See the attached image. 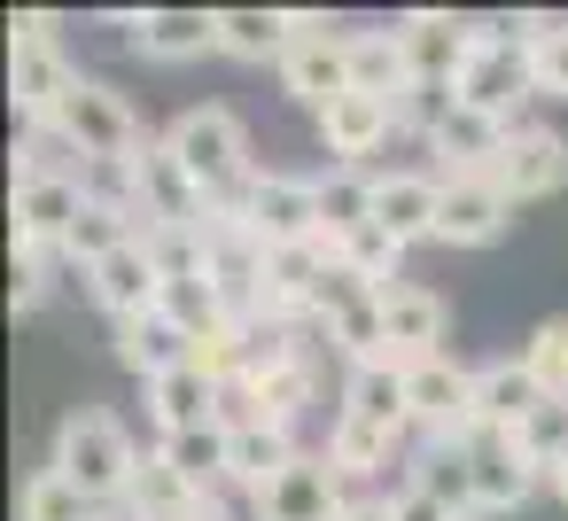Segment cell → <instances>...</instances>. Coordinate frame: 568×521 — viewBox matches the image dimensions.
<instances>
[{
    "instance_id": "cell-20",
    "label": "cell",
    "mask_w": 568,
    "mask_h": 521,
    "mask_svg": "<svg viewBox=\"0 0 568 521\" xmlns=\"http://www.w3.org/2000/svg\"><path fill=\"white\" fill-rule=\"evenodd\" d=\"M118 358H125L141 381H156V374H172V366L195 358V335H187L180 319H164V304H156V311H141V319H118Z\"/></svg>"
},
{
    "instance_id": "cell-15",
    "label": "cell",
    "mask_w": 568,
    "mask_h": 521,
    "mask_svg": "<svg viewBox=\"0 0 568 521\" xmlns=\"http://www.w3.org/2000/svg\"><path fill=\"white\" fill-rule=\"evenodd\" d=\"M467 459H475V513H514L521 498H529V482H537V467L514 451V436H498V428H475L467 436Z\"/></svg>"
},
{
    "instance_id": "cell-9",
    "label": "cell",
    "mask_w": 568,
    "mask_h": 521,
    "mask_svg": "<svg viewBox=\"0 0 568 521\" xmlns=\"http://www.w3.org/2000/svg\"><path fill=\"white\" fill-rule=\"evenodd\" d=\"M483 180H498V195H506V203L552 195V187L568 180V141H560V133H545V125H514V141L498 149V164H490Z\"/></svg>"
},
{
    "instance_id": "cell-29",
    "label": "cell",
    "mask_w": 568,
    "mask_h": 521,
    "mask_svg": "<svg viewBox=\"0 0 568 521\" xmlns=\"http://www.w3.org/2000/svg\"><path fill=\"white\" fill-rule=\"evenodd\" d=\"M413 490H428L436 505L475 521V459H467V443H428L420 467H413Z\"/></svg>"
},
{
    "instance_id": "cell-21",
    "label": "cell",
    "mask_w": 568,
    "mask_h": 521,
    "mask_svg": "<svg viewBox=\"0 0 568 521\" xmlns=\"http://www.w3.org/2000/svg\"><path fill=\"white\" fill-rule=\"evenodd\" d=\"M149 412H156L164 436H180V428H211V420H219V381L187 358V366H172V374L149 381Z\"/></svg>"
},
{
    "instance_id": "cell-17",
    "label": "cell",
    "mask_w": 568,
    "mask_h": 521,
    "mask_svg": "<svg viewBox=\"0 0 568 521\" xmlns=\"http://www.w3.org/2000/svg\"><path fill=\"white\" fill-rule=\"evenodd\" d=\"M436 211H444V172H389V180H374V226L382 234L420 242V234H436Z\"/></svg>"
},
{
    "instance_id": "cell-1",
    "label": "cell",
    "mask_w": 568,
    "mask_h": 521,
    "mask_svg": "<svg viewBox=\"0 0 568 521\" xmlns=\"http://www.w3.org/2000/svg\"><path fill=\"white\" fill-rule=\"evenodd\" d=\"M55 474H71L94 505H110V498L133 490L141 459H133V436H125L102 405H79V412H63V428H55Z\"/></svg>"
},
{
    "instance_id": "cell-39",
    "label": "cell",
    "mask_w": 568,
    "mask_h": 521,
    "mask_svg": "<svg viewBox=\"0 0 568 521\" xmlns=\"http://www.w3.org/2000/svg\"><path fill=\"white\" fill-rule=\"evenodd\" d=\"M521 366L537 374L545 397H568V319H545V327L521 343Z\"/></svg>"
},
{
    "instance_id": "cell-7",
    "label": "cell",
    "mask_w": 568,
    "mask_h": 521,
    "mask_svg": "<svg viewBox=\"0 0 568 521\" xmlns=\"http://www.w3.org/2000/svg\"><path fill=\"white\" fill-rule=\"evenodd\" d=\"M405 405H413V428H428V443H467L475 436V366H452V358L405 366Z\"/></svg>"
},
{
    "instance_id": "cell-18",
    "label": "cell",
    "mask_w": 568,
    "mask_h": 521,
    "mask_svg": "<svg viewBox=\"0 0 568 521\" xmlns=\"http://www.w3.org/2000/svg\"><path fill=\"white\" fill-rule=\"evenodd\" d=\"M382 335H389V366H420L444 358V304L428 288H382Z\"/></svg>"
},
{
    "instance_id": "cell-23",
    "label": "cell",
    "mask_w": 568,
    "mask_h": 521,
    "mask_svg": "<svg viewBox=\"0 0 568 521\" xmlns=\"http://www.w3.org/2000/svg\"><path fill=\"white\" fill-rule=\"evenodd\" d=\"M133 40H141V55H156V63H187V55L219 48V17H211V9H141Z\"/></svg>"
},
{
    "instance_id": "cell-2",
    "label": "cell",
    "mask_w": 568,
    "mask_h": 521,
    "mask_svg": "<svg viewBox=\"0 0 568 521\" xmlns=\"http://www.w3.org/2000/svg\"><path fill=\"white\" fill-rule=\"evenodd\" d=\"M164 149L180 156V172L219 203V195H242L257 172H250V141H242V118L234 110H219V102H203V110H180L172 118V133H164Z\"/></svg>"
},
{
    "instance_id": "cell-11",
    "label": "cell",
    "mask_w": 568,
    "mask_h": 521,
    "mask_svg": "<svg viewBox=\"0 0 568 521\" xmlns=\"http://www.w3.org/2000/svg\"><path fill=\"white\" fill-rule=\"evenodd\" d=\"M506 218H514V203L498 195V180H483V172H452V180H444V211H436V242L483 249V242L506 234Z\"/></svg>"
},
{
    "instance_id": "cell-27",
    "label": "cell",
    "mask_w": 568,
    "mask_h": 521,
    "mask_svg": "<svg viewBox=\"0 0 568 521\" xmlns=\"http://www.w3.org/2000/svg\"><path fill=\"white\" fill-rule=\"evenodd\" d=\"M405 86H413L405 40H397V32H351V94H382V102H397Z\"/></svg>"
},
{
    "instance_id": "cell-4",
    "label": "cell",
    "mask_w": 568,
    "mask_h": 521,
    "mask_svg": "<svg viewBox=\"0 0 568 521\" xmlns=\"http://www.w3.org/2000/svg\"><path fill=\"white\" fill-rule=\"evenodd\" d=\"M9 94L24 110V125H55L63 102L79 94V71L63 63L48 17H17V32H9Z\"/></svg>"
},
{
    "instance_id": "cell-45",
    "label": "cell",
    "mask_w": 568,
    "mask_h": 521,
    "mask_svg": "<svg viewBox=\"0 0 568 521\" xmlns=\"http://www.w3.org/2000/svg\"><path fill=\"white\" fill-rule=\"evenodd\" d=\"M552 490H560V505H568V459H560V467H552Z\"/></svg>"
},
{
    "instance_id": "cell-32",
    "label": "cell",
    "mask_w": 568,
    "mask_h": 521,
    "mask_svg": "<svg viewBox=\"0 0 568 521\" xmlns=\"http://www.w3.org/2000/svg\"><path fill=\"white\" fill-rule=\"evenodd\" d=\"M312 389H320V374H312V350L250 381V397H257V420H273V428H296V412L312 405Z\"/></svg>"
},
{
    "instance_id": "cell-5",
    "label": "cell",
    "mask_w": 568,
    "mask_h": 521,
    "mask_svg": "<svg viewBox=\"0 0 568 521\" xmlns=\"http://www.w3.org/2000/svg\"><path fill=\"white\" fill-rule=\"evenodd\" d=\"M281 86L296 102H312V110L343 102L351 94V32H335L327 17L296 9L288 17V55H281Z\"/></svg>"
},
{
    "instance_id": "cell-16",
    "label": "cell",
    "mask_w": 568,
    "mask_h": 521,
    "mask_svg": "<svg viewBox=\"0 0 568 521\" xmlns=\"http://www.w3.org/2000/svg\"><path fill=\"white\" fill-rule=\"evenodd\" d=\"M389 133H397V102H382V94H343V102L320 110V141H327V156H343L351 172H358V156H374Z\"/></svg>"
},
{
    "instance_id": "cell-36",
    "label": "cell",
    "mask_w": 568,
    "mask_h": 521,
    "mask_svg": "<svg viewBox=\"0 0 568 521\" xmlns=\"http://www.w3.org/2000/svg\"><path fill=\"white\" fill-rule=\"evenodd\" d=\"M24 521H102V505H94L71 474L40 467V474L24 482Z\"/></svg>"
},
{
    "instance_id": "cell-43",
    "label": "cell",
    "mask_w": 568,
    "mask_h": 521,
    "mask_svg": "<svg viewBox=\"0 0 568 521\" xmlns=\"http://www.w3.org/2000/svg\"><path fill=\"white\" fill-rule=\"evenodd\" d=\"M389 513H397V521H459L452 505H436V498H428V490H413V482L389 498Z\"/></svg>"
},
{
    "instance_id": "cell-26",
    "label": "cell",
    "mask_w": 568,
    "mask_h": 521,
    "mask_svg": "<svg viewBox=\"0 0 568 521\" xmlns=\"http://www.w3.org/2000/svg\"><path fill=\"white\" fill-rule=\"evenodd\" d=\"M203 498H211V490L180 482L164 459H141V474H133V490H125V521H195Z\"/></svg>"
},
{
    "instance_id": "cell-14",
    "label": "cell",
    "mask_w": 568,
    "mask_h": 521,
    "mask_svg": "<svg viewBox=\"0 0 568 521\" xmlns=\"http://www.w3.org/2000/svg\"><path fill=\"white\" fill-rule=\"evenodd\" d=\"M87 280H94V304H102L110 319H141V311H156V304H164V273H156L149 242H125V249H118V257H102Z\"/></svg>"
},
{
    "instance_id": "cell-22",
    "label": "cell",
    "mask_w": 568,
    "mask_h": 521,
    "mask_svg": "<svg viewBox=\"0 0 568 521\" xmlns=\"http://www.w3.org/2000/svg\"><path fill=\"white\" fill-rule=\"evenodd\" d=\"M506 141H514V125H498V118H483V110H467V102H459V110L436 125V141H428V149L444 156V180H452V172H490Z\"/></svg>"
},
{
    "instance_id": "cell-41",
    "label": "cell",
    "mask_w": 568,
    "mask_h": 521,
    "mask_svg": "<svg viewBox=\"0 0 568 521\" xmlns=\"http://www.w3.org/2000/svg\"><path fill=\"white\" fill-rule=\"evenodd\" d=\"M164 319H180L187 335H203V327L226 319V304H219V288L195 273V280H164Z\"/></svg>"
},
{
    "instance_id": "cell-35",
    "label": "cell",
    "mask_w": 568,
    "mask_h": 521,
    "mask_svg": "<svg viewBox=\"0 0 568 521\" xmlns=\"http://www.w3.org/2000/svg\"><path fill=\"white\" fill-rule=\"evenodd\" d=\"M514 451H521L537 474H552V467L568 459V397H545V405L514 428Z\"/></svg>"
},
{
    "instance_id": "cell-30",
    "label": "cell",
    "mask_w": 568,
    "mask_h": 521,
    "mask_svg": "<svg viewBox=\"0 0 568 521\" xmlns=\"http://www.w3.org/2000/svg\"><path fill=\"white\" fill-rule=\"evenodd\" d=\"M358 226H374V180H358L351 164H335V172L320 180V234L343 249Z\"/></svg>"
},
{
    "instance_id": "cell-19",
    "label": "cell",
    "mask_w": 568,
    "mask_h": 521,
    "mask_svg": "<svg viewBox=\"0 0 568 521\" xmlns=\"http://www.w3.org/2000/svg\"><path fill=\"white\" fill-rule=\"evenodd\" d=\"M537 405H545V389H537V374H529L521 358H490V366H475V428L514 436Z\"/></svg>"
},
{
    "instance_id": "cell-3",
    "label": "cell",
    "mask_w": 568,
    "mask_h": 521,
    "mask_svg": "<svg viewBox=\"0 0 568 521\" xmlns=\"http://www.w3.org/2000/svg\"><path fill=\"white\" fill-rule=\"evenodd\" d=\"M537 94V71H529V40L506 32V24H475V48H467V71H459V102L514 125V110Z\"/></svg>"
},
{
    "instance_id": "cell-33",
    "label": "cell",
    "mask_w": 568,
    "mask_h": 521,
    "mask_svg": "<svg viewBox=\"0 0 568 521\" xmlns=\"http://www.w3.org/2000/svg\"><path fill=\"white\" fill-rule=\"evenodd\" d=\"M514 32L529 40V71H537V94L568 102V17H529V24H514Z\"/></svg>"
},
{
    "instance_id": "cell-28",
    "label": "cell",
    "mask_w": 568,
    "mask_h": 521,
    "mask_svg": "<svg viewBox=\"0 0 568 521\" xmlns=\"http://www.w3.org/2000/svg\"><path fill=\"white\" fill-rule=\"evenodd\" d=\"M296 459H304V451L288 443V428L257 420V428H234V474H226V482H242V490L257 498V490H265L273 474H288Z\"/></svg>"
},
{
    "instance_id": "cell-24",
    "label": "cell",
    "mask_w": 568,
    "mask_h": 521,
    "mask_svg": "<svg viewBox=\"0 0 568 521\" xmlns=\"http://www.w3.org/2000/svg\"><path fill=\"white\" fill-rule=\"evenodd\" d=\"M343 412L351 420H366V428H405L413 420V405H405V366H389V358H374V366H351V381H343Z\"/></svg>"
},
{
    "instance_id": "cell-13",
    "label": "cell",
    "mask_w": 568,
    "mask_h": 521,
    "mask_svg": "<svg viewBox=\"0 0 568 521\" xmlns=\"http://www.w3.org/2000/svg\"><path fill=\"white\" fill-rule=\"evenodd\" d=\"M397 40H405L413 79H444V86H459L467 48H475V24H459V17H444V9H413V17L397 24Z\"/></svg>"
},
{
    "instance_id": "cell-40",
    "label": "cell",
    "mask_w": 568,
    "mask_h": 521,
    "mask_svg": "<svg viewBox=\"0 0 568 521\" xmlns=\"http://www.w3.org/2000/svg\"><path fill=\"white\" fill-rule=\"evenodd\" d=\"M397 257H405V242H397V234H382V226H358V234L343 242V265H351L358 280H374V288H389Z\"/></svg>"
},
{
    "instance_id": "cell-38",
    "label": "cell",
    "mask_w": 568,
    "mask_h": 521,
    "mask_svg": "<svg viewBox=\"0 0 568 521\" xmlns=\"http://www.w3.org/2000/svg\"><path fill=\"white\" fill-rule=\"evenodd\" d=\"M459 110V86H444V79H413L405 94H397V133H428L436 141V125Z\"/></svg>"
},
{
    "instance_id": "cell-31",
    "label": "cell",
    "mask_w": 568,
    "mask_h": 521,
    "mask_svg": "<svg viewBox=\"0 0 568 521\" xmlns=\"http://www.w3.org/2000/svg\"><path fill=\"white\" fill-rule=\"evenodd\" d=\"M219 48L242 55V63L288 55V17L281 9H219Z\"/></svg>"
},
{
    "instance_id": "cell-25",
    "label": "cell",
    "mask_w": 568,
    "mask_h": 521,
    "mask_svg": "<svg viewBox=\"0 0 568 521\" xmlns=\"http://www.w3.org/2000/svg\"><path fill=\"white\" fill-rule=\"evenodd\" d=\"M156 459L180 474V482H195V490H219L226 474H234V436L211 420V428H180V436H164L156 443Z\"/></svg>"
},
{
    "instance_id": "cell-44",
    "label": "cell",
    "mask_w": 568,
    "mask_h": 521,
    "mask_svg": "<svg viewBox=\"0 0 568 521\" xmlns=\"http://www.w3.org/2000/svg\"><path fill=\"white\" fill-rule=\"evenodd\" d=\"M343 521H397V513H389V498H351Z\"/></svg>"
},
{
    "instance_id": "cell-42",
    "label": "cell",
    "mask_w": 568,
    "mask_h": 521,
    "mask_svg": "<svg viewBox=\"0 0 568 521\" xmlns=\"http://www.w3.org/2000/svg\"><path fill=\"white\" fill-rule=\"evenodd\" d=\"M48 257H55V249H32V242H17V280H9L17 311H32V304L48 296Z\"/></svg>"
},
{
    "instance_id": "cell-10",
    "label": "cell",
    "mask_w": 568,
    "mask_h": 521,
    "mask_svg": "<svg viewBox=\"0 0 568 521\" xmlns=\"http://www.w3.org/2000/svg\"><path fill=\"white\" fill-rule=\"evenodd\" d=\"M250 505H257V521H343L351 498H343V474H335L327 459H296V467L273 474Z\"/></svg>"
},
{
    "instance_id": "cell-37",
    "label": "cell",
    "mask_w": 568,
    "mask_h": 521,
    "mask_svg": "<svg viewBox=\"0 0 568 521\" xmlns=\"http://www.w3.org/2000/svg\"><path fill=\"white\" fill-rule=\"evenodd\" d=\"M125 242H133L125 211H110V203H87V218L71 226V249H63V257H71L79 273H94V265H102V257H118Z\"/></svg>"
},
{
    "instance_id": "cell-12",
    "label": "cell",
    "mask_w": 568,
    "mask_h": 521,
    "mask_svg": "<svg viewBox=\"0 0 568 521\" xmlns=\"http://www.w3.org/2000/svg\"><path fill=\"white\" fill-rule=\"evenodd\" d=\"M79 218H87V187L79 180H17V242L63 257Z\"/></svg>"
},
{
    "instance_id": "cell-8",
    "label": "cell",
    "mask_w": 568,
    "mask_h": 521,
    "mask_svg": "<svg viewBox=\"0 0 568 521\" xmlns=\"http://www.w3.org/2000/svg\"><path fill=\"white\" fill-rule=\"evenodd\" d=\"M55 125L79 141V156H87V164H133V156H141V125H133L125 94H118V86H102V79H79V94L63 102V118H55Z\"/></svg>"
},
{
    "instance_id": "cell-6",
    "label": "cell",
    "mask_w": 568,
    "mask_h": 521,
    "mask_svg": "<svg viewBox=\"0 0 568 521\" xmlns=\"http://www.w3.org/2000/svg\"><path fill=\"white\" fill-rule=\"evenodd\" d=\"M242 226L265 242V249H288V242H327L320 234V180H296V172H257L250 195H242Z\"/></svg>"
},
{
    "instance_id": "cell-34",
    "label": "cell",
    "mask_w": 568,
    "mask_h": 521,
    "mask_svg": "<svg viewBox=\"0 0 568 521\" xmlns=\"http://www.w3.org/2000/svg\"><path fill=\"white\" fill-rule=\"evenodd\" d=\"M327 467L335 474H382L389 467V428H366V420H335L327 428Z\"/></svg>"
}]
</instances>
